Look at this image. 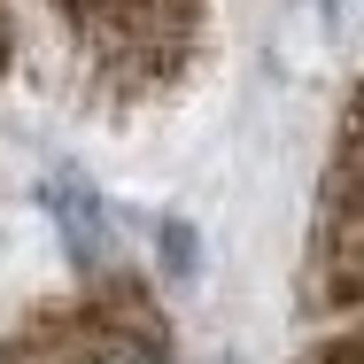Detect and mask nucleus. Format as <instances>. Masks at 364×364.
<instances>
[{"mask_svg":"<svg viewBox=\"0 0 364 364\" xmlns=\"http://www.w3.org/2000/svg\"><path fill=\"white\" fill-rule=\"evenodd\" d=\"M47 16L70 31V47L109 93L140 101L186 77L210 0H47Z\"/></svg>","mask_w":364,"mask_h":364,"instance_id":"f257e3e1","label":"nucleus"},{"mask_svg":"<svg viewBox=\"0 0 364 364\" xmlns=\"http://www.w3.org/2000/svg\"><path fill=\"white\" fill-rule=\"evenodd\" d=\"M0 364H178L171 326L140 279H93L63 294L0 341Z\"/></svg>","mask_w":364,"mask_h":364,"instance_id":"f03ea898","label":"nucleus"},{"mask_svg":"<svg viewBox=\"0 0 364 364\" xmlns=\"http://www.w3.org/2000/svg\"><path fill=\"white\" fill-rule=\"evenodd\" d=\"M310 310L364 318V85L341 109V140L326 155L318 232H310Z\"/></svg>","mask_w":364,"mask_h":364,"instance_id":"7ed1b4c3","label":"nucleus"},{"mask_svg":"<svg viewBox=\"0 0 364 364\" xmlns=\"http://www.w3.org/2000/svg\"><path fill=\"white\" fill-rule=\"evenodd\" d=\"M310 364H364V318H357V326H341L333 341H318Z\"/></svg>","mask_w":364,"mask_h":364,"instance_id":"20e7f679","label":"nucleus"},{"mask_svg":"<svg viewBox=\"0 0 364 364\" xmlns=\"http://www.w3.org/2000/svg\"><path fill=\"white\" fill-rule=\"evenodd\" d=\"M0 70H8V8H0Z\"/></svg>","mask_w":364,"mask_h":364,"instance_id":"39448f33","label":"nucleus"}]
</instances>
